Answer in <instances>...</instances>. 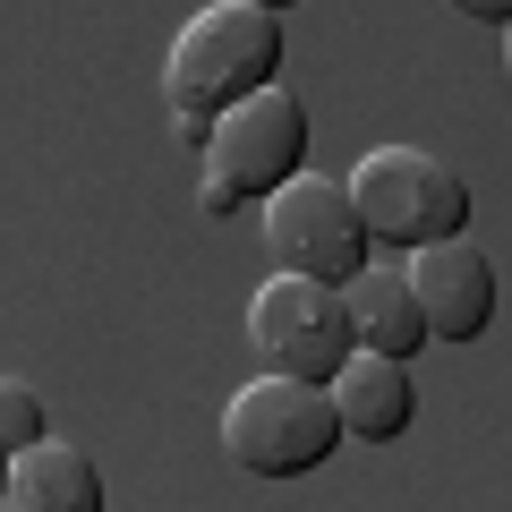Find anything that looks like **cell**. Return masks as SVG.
Instances as JSON below:
<instances>
[{
	"instance_id": "cell-1",
	"label": "cell",
	"mask_w": 512,
	"mask_h": 512,
	"mask_svg": "<svg viewBox=\"0 0 512 512\" xmlns=\"http://www.w3.org/2000/svg\"><path fill=\"white\" fill-rule=\"evenodd\" d=\"M282 77V18L256 0H214L171 35L163 60V94L171 120H222L231 103H248L256 86Z\"/></svg>"
},
{
	"instance_id": "cell-2",
	"label": "cell",
	"mask_w": 512,
	"mask_h": 512,
	"mask_svg": "<svg viewBox=\"0 0 512 512\" xmlns=\"http://www.w3.org/2000/svg\"><path fill=\"white\" fill-rule=\"evenodd\" d=\"M197 205L205 214H248V205H265L291 171H308V103H299L291 86H256L248 103H231L214 128H205L197 146Z\"/></svg>"
},
{
	"instance_id": "cell-3",
	"label": "cell",
	"mask_w": 512,
	"mask_h": 512,
	"mask_svg": "<svg viewBox=\"0 0 512 512\" xmlns=\"http://www.w3.org/2000/svg\"><path fill=\"white\" fill-rule=\"evenodd\" d=\"M342 444H350L342 410H333V393L308 384V376L256 367L231 402H222V453L248 478H308V470H325Z\"/></svg>"
},
{
	"instance_id": "cell-4",
	"label": "cell",
	"mask_w": 512,
	"mask_h": 512,
	"mask_svg": "<svg viewBox=\"0 0 512 512\" xmlns=\"http://www.w3.org/2000/svg\"><path fill=\"white\" fill-rule=\"evenodd\" d=\"M350 205H359V222H367L376 248H402V256L427 248V239H444V231H470V180H461L444 154H427V146L359 154Z\"/></svg>"
},
{
	"instance_id": "cell-5",
	"label": "cell",
	"mask_w": 512,
	"mask_h": 512,
	"mask_svg": "<svg viewBox=\"0 0 512 512\" xmlns=\"http://www.w3.org/2000/svg\"><path fill=\"white\" fill-rule=\"evenodd\" d=\"M256 222H265V256H274V274L350 282L367 256H376L359 205H350V180H325V171H291L274 197L256 205Z\"/></svg>"
},
{
	"instance_id": "cell-6",
	"label": "cell",
	"mask_w": 512,
	"mask_h": 512,
	"mask_svg": "<svg viewBox=\"0 0 512 512\" xmlns=\"http://www.w3.org/2000/svg\"><path fill=\"white\" fill-rule=\"evenodd\" d=\"M248 342H256V367H274V376L333 384V367L359 350L342 282H316V274H265V282H256V299H248Z\"/></svg>"
},
{
	"instance_id": "cell-7",
	"label": "cell",
	"mask_w": 512,
	"mask_h": 512,
	"mask_svg": "<svg viewBox=\"0 0 512 512\" xmlns=\"http://www.w3.org/2000/svg\"><path fill=\"white\" fill-rule=\"evenodd\" d=\"M410 291H419V316H427V342H478L495 325V265L470 231H444L427 248H410Z\"/></svg>"
},
{
	"instance_id": "cell-8",
	"label": "cell",
	"mask_w": 512,
	"mask_h": 512,
	"mask_svg": "<svg viewBox=\"0 0 512 512\" xmlns=\"http://www.w3.org/2000/svg\"><path fill=\"white\" fill-rule=\"evenodd\" d=\"M325 393H333V410H342L350 444H393V436H410V419H419L410 359H393V350H350V359L333 367Z\"/></svg>"
},
{
	"instance_id": "cell-9",
	"label": "cell",
	"mask_w": 512,
	"mask_h": 512,
	"mask_svg": "<svg viewBox=\"0 0 512 512\" xmlns=\"http://www.w3.org/2000/svg\"><path fill=\"white\" fill-rule=\"evenodd\" d=\"M342 299H350V333H359V350H393V359H419L427 316H419V291H410V274L393 265V256H367L359 274L342 282Z\"/></svg>"
},
{
	"instance_id": "cell-10",
	"label": "cell",
	"mask_w": 512,
	"mask_h": 512,
	"mask_svg": "<svg viewBox=\"0 0 512 512\" xmlns=\"http://www.w3.org/2000/svg\"><path fill=\"white\" fill-rule=\"evenodd\" d=\"M0 504H18V512H103V470L77 444L43 436L26 453H9V495Z\"/></svg>"
},
{
	"instance_id": "cell-11",
	"label": "cell",
	"mask_w": 512,
	"mask_h": 512,
	"mask_svg": "<svg viewBox=\"0 0 512 512\" xmlns=\"http://www.w3.org/2000/svg\"><path fill=\"white\" fill-rule=\"evenodd\" d=\"M52 436V410H43V393L26 376H0V444L9 453H26V444Z\"/></svg>"
},
{
	"instance_id": "cell-12",
	"label": "cell",
	"mask_w": 512,
	"mask_h": 512,
	"mask_svg": "<svg viewBox=\"0 0 512 512\" xmlns=\"http://www.w3.org/2000/svg\"><path fill=\"white\" fill-rule=\"evenodd\" d=\"M444 9H461V18H478V26H504L512 18V0H444Z\"/></svg>"
},
{
	"instance_id": "cell-13",
	"label": "cell",
	"mask_w": 512,
	"mask_h": 512,
	"mask_svg": "<svg viewBox=\"0 0 512 512\" xmlns=\"http://www.w3.org/2000/svg\"><path fill=\"white\" fill-rule=\"evenodd\" d=\"M256 9H274V18H282V9H299V0H256Z\"/></svg>"
},
{
	"instance_id": "cell-14",
	"label": "cell",
	"mask_w": 512,
	"mask_h": 512,
	"mask_svg": "<svg viewBox=\"0 0 512 512\" xmlns=\"http://www.w3.org/2000/svg\"><path fill=\"white\" fill-rule=\"evenodd\" d=\"M0 495H9V444H0Z\"/></svg>"
},
{
	"instance_id": "cell-15",
	"label": "cell",
	"mask_w": 512,
	"mask_h": 512,
	"mask_svg": "<svg viewBox=\"0 0 512 512\" xmlns=\"http://www.w3.org/2000/svg\"><path fill=\"white\" fill-rule=\"evenodd\" d=\"M504 69H512V18H504Z\"/></svg>"
}]
</instances>
